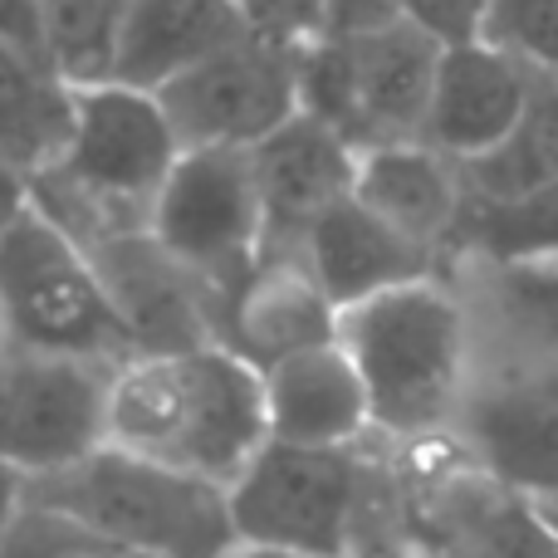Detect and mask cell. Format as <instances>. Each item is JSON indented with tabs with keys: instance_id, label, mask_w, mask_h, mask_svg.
Instances as JSON below:
<instances>
[{
	"instance_id": "26",
	"label": "cell",
	"mask_w": 558,
	"mask_h": 558,
	"mask_svg": "<svg viewBox=\"0 0 558 558\" xmlns=\"http://www.w3.org/2000/svg\"><path fill=\"white\" fill-rule=\"evenodd\" d=\"M0 558H137V554H123V549H113V544L84 534L78 524L25 505V514L15 520Z\"/></svg>"
},
{
	"instance_id": "25",
	"label": "cell",
	"mask_w": 558,
	"mask_h": 558,
	"mask_svg": "<svg viewBox=\"0 0 558 558\" xmlns=\"http://www.w3.org/2000/svg\"><path fill=\"white\" fill-rule=\"evenodd\" d=\"M481 45L530 74H558V0H490Z\"/></svg>"
},
{
	"instance_id": "13",
	"label": "cell",
	"mask_w": 558,
	"mask_h": 558,
	"mask_svg": "<svg viewBox=\"0 0 558 558\" xmlns=\"http://www.w3.org/2000/svg\"><path fill=\"white\" fill-rule=\"evenodd\" d=\"M94 260L104 289L113 294L128 333L137 343V357L147 353H192V348L221 343L216 314L196 279L153 241V231H123L78 241Z\"/></svg>"
},
{
	"instance_id": "12",
	"label": "cell",
	"mask_w": 558,
	"mask_h": 558,
	"mask_svg": "<svg viewBox=\"0 0 558 558\" xmlns=\"http://www.w3.org/2000/svg\"><path fill=\"white\" fill-rule=\"evenodd\" d=\"M451 432L456 451L485 475L544 510L558 505V367H510L465 387Z\"/></svg>"
},
{
	"instance_id": "8",
	"label": "cell",
	"mask_w": 558,
	"mask_h": 558,
	"mask_svg": "<svg viewBox=\"0 0 558 558\" xmlns=\"http://www.w3.org/2000/svg\"><path fill=\"white\" fill-rule=\"evenodd\" d=\"M153 241L196 279L216 314V338L226 328L235 289L265 255V211L255 192L251 153L211 147L182 153L147 221Z\"/></svg>"
},
{
	"instance_id": "22",
	"label": "cell",
	"mask_w": 558,
	"mask_h": 558,
	"mask_svg": "<svg viewBox=\"0 0 558 558\" xmlns=\"http://www.w3.org/2000/svg\"><path fill=\"white\" fill-rule=\"evenodd\" d=\"M456 172H461L465 202H514V196L558 186V74H530V104L514 133L495 153Z\"/></svg>"
},
{
	"instance_id": "18",
	"label": "cell",
	"mask_w": 558,
	"mask_h": 558,
	"mask_svg": "<svg viewBox=\"0 0 558 558\" xmlns=\"http://www.w3.org/2000/svg\"><path fill=\"white\" fill-rule=\"evenodd\" d=\"M265 416L270 441L308 451H348L373 436V412L343 343H324L265 367Z\"/></svg>"
},
{
	"instance_id": "30",
	"label": "cell",
	"mask_w": 558,
	"mask_h": 558,
	"mask_svg": "<svg viewBox=\"0 0 558 558\" xmlns=\"http://www.w3.org/2000/svg\"><path fill=\"white\" fill-rule=\"evenodd\" d=\"M0 39L25 54L45 59V35H39V0H0ZM49 64V59H45Z\"/></svg>"
},
{
	"instance_id": "20",
	"label": "cell",
	"mask_w": 558,
	"mask_h": 558,
	"mask_svg": "<svg viewBox=\"0 0 558 558\" xmlns=\"http://www.w3.org/2000/svg\"><path fill=\"white\" fill-rule=\"evenodd\" d=\"M353 202L432 255H441V245L461 231L465 211L456 162H446L426 143L373 147V153L357 157Z\"/></svg>"
},
{
	"instance_id": "10",
	"label": "cell",
	"mask_w": 558,
	"mask_h": 558,
	"mask_svg": "<svg viewBox=\"0 0 558 558\" xmlns=\"http://www.w3.org/2000/svg\"><path fill=\"white\" fill-rule=\"evenodd\" d=\"M118 367L0 353V465L45 481L108 446V392Z\"/></svg>"
},
{
	"instance_id": "17",
	"label": "cell",
	"mask_w": 558,
	"mask_h": 558,
	"mask_svg": "<svg viewBox=\"0 0 558 558\" xmlns=\"http://www.w3.org/2000/svg\"><path fill=\"white\" fill-rule=\"evenodd\" d=\"M324 343H338V308L314 284L304 255H260V265L226 308L221 348L241 353L245 363L265 373V367Z\"/></svg>"
},
{
	"instance_id": "24",
	"label": "cell",
	"mask_w": 558,
	"mask_h": 558,
	"mask_svg": "<svg viewBox=\"0 0 558 558\" xmlns=\"http://www.w3.org/2000/svg\"><path fill=\"white\" fill-rule=\"evenodd\" d=\"M123 0H39L45 59L69 88L108 84Z\"/></svg>"
},
{
	"instance_id": "32",
	"label": "cell",
	"mask_w": 558,
	"mask_h": 558,
	"mask_svg": "<svg viewBox=\"0 0 558 558\" xmlns=\"http://www.w3.org/2000/svg\"><path fill=\"white\" fill-rule=\"evenodd\" d=\"M25 192H29L25 182H15V177H10V172H0V216H5L15 202H25Z\"/></svg>"
},
{
	"instance_id": "28",
	"label": "cell",
	"mask_w": 558,
	"mask_h": 558,
	"mask_svg": "<svg viewBox=\"0 0 558 558\" xmlns=\"http://www.w3.org/2000/svg\"><path fill=\"white\" fill-rule=\"evenodd\" d=\"M485 10H490V0H402V20L422 29L426 39H436L441 49L475 45Z\"/></svg>"
},
{
	"instance_id": "2",
	"label": "cell",
	"mask_w": 558,
	"mask_h": 558,
	"mask_svg": "<svg viewBox=\"0 0 558 558\" xmlns=\"http://www.w3.org/2000/svg\"><path fill=\"white\" fill-rule=\"evenodd\" d=\"M226 500L235 544L299 558H412L402 471H387L363 446L308 451L265 441Z\"/></svg>"
},
{
	"instance_id": "3",
	"label": "cell",
	"mask_w": 558,
	"mask_h": 558,
	"mask_svg": "<svg viewBox=\"0 0 558 558\" xmlns=\"http://www.w3.org/2000/svg\"><path fill=\"white\" fill-rule=\"evenodd\" d=\"M177 157L182 143L153 94L88 84L74 88L64 157L29 182V202L54 216L74 241L147 231Z\"/></svg>"
},
{
	"instance_id": "15",
	"label": "cell",
	"mask_w": 558,
	"mask_h": 558,
	"mask_svg": "<svg viewBox=\"0 0 558 558\" xmlns=\"http://www.w3.org/2000/svg\"><path fill=\"white\" fill-rule=\"evenodd\" d=\"M524 104H530V69L505 59L490 45L446 49L436 64L432 104H426L422 143L441 153L446 162L465 167L475 157L495 153L514 133Z\"/></svg>"
},
{
	"instance_id": "21",
	"label": "cell",
	"mask_w": 558,
	"mask_h": 558,
	"mask_svg": "<svg viewBox=\"0 0 558 558\" xmlns=\"http://www.w3.org/2000/svg\"><path fill=\"white\" fill-rule=\"evenodd\" d=\"M74 128V88L25 49L0 39V172L35 182L64 157Z\"/></svg>"
},
{
	"instance_id": "27",
	"label": "cell",
	"mask_w": 558,
	"mask_h": 558,
	"mask_svg": "<svg viewBox=\"0 0 558 558\" xmlns=\"http://www.w3.org/2000/svg\"><path fill=\"white\" fill-rule=\"evenodd\" d=\"M235 5H241L251 35L284 49L314 45L328 29V0H235Z\"/></svg>"
},
{
	"instance_id": "34",
	"label": "cell",
	"mask_w": 558,
	"mask_h": 558,
	"mask_svg": "<svg viewBox=\"0 0 558 558\" xmlns=\"http://www.w3.org/2000/svg\"><path fill=\"white\" fill-rule=\"evenodd\" d=\"M549 524H554V539H558V505H554V510H549Z\"/></svg>"
},
{
	"instance_id": "9",
	"label": "cell",
	"mask_w": 558,
	"mask_h": 558,
	"mask_svg": "<svg viewBox=\"0 0 558 558\" xmlns=\"http://www.w3.org/2000/svg\"><path fill=\"white\" fill-rule=\"evenodd\" d=\"M412 558H558L549 510L461 451L402 471Z\"/></svg>"
},
{
	"instance_id": "5",
	"label": "cell",
	"mask_w": 558,
	"mask_h": 558,
	"mask_svg": "<svg viewBox=\"0 0 558 558\" xmlns=\"http://www.w3.org/2000/svg\"><path fill=\"white\" fill-rule=\"evenodd\" d=\"M0 353L123 367L137 343L84 245L35 202L0 216Z\"/></svg>"
},
{
	"instance_id": "29",
	"label": "cell",
	"mask_w": 558,
	"mask_h": 558,
	"mask_svg": "<svg viewBox=\"0 0 558 558\" xmlns=\"http://www.w3.org/2000/svg\"><path fill=\"white\" fill-rule=\"evenodd\" d=\"M402 20V0H328V29L324 35H373Z\"/></svg>"
},
{
	"instance_id": "31",
	"label": "cell",
	"mask_w": 558,
	"mask_h": 558,
	"mask_svg": "<svg viewBox=\"0 0 558 558\" xmlns=\"http://www.w3.org/2000/svg\"><path fill=\"white\" fill-rule=\"evenodd\" d=\"M20 514H25V481L0 465V549H5V539H10Z\"/></svg>"
},
{
	"instance_id": "11",
	"label": "cell",
	"mask_w": 558,
	"mask_h": 558,
	"mask_svg": "<svg viewBox=\"0 0 558 558\" xmlns=\"http://www.w3.org/2000/svg\"><path fill=\"white\" fill-rule=\"evenodd\" d=\"M182 153H251L299 113V49L251 35L157 94Z\"/></svg>"
},
{
	"instance_id": "4",
	"label": "cell",
	"mask_w": 558,
	"mask_h": 558,
	"mask_svg": "<svg viewBox=\"0 0 558 558\" xmlns=\"http://www.w3.org/2000/svg\"><path fill=\"white\" fill-rule=\"evenodd\" d=\"M338 343L367 392L373 432L432 446L465 397V314L451 289L416 279L338 314Z\"/></svg>"
},
{
	"instance_id": "1",
	"label": "cell",
	"mask_w": 558,
	"mask_h": 558,
	"mask_svg": "<svg viewBox=\"0 0 558 558\" xmlns=\"http://www.w3.org/2000/svg\"><path fill=\"white\" fill-rule=\"evenodd\" d=\"M270 441L265 377L221 343L147 353L113 373L108 446L231 490Z\"/></svg>"
},
{
	"instance_id": "6",
	"label": "cell",
	"mask_w": 558,
	"mask_h": 558,
	"mask_svg": "<svg viewBox=\"0 0 558 558\" xmlns=\"http://www.w3.org/2000/svg\"><path fill=\"white\" fill-rule=\"evenodd\" d=\"M25 505L137 558H226L235 549L226 490L118 446H104L59 475L29 481Z\"/></svg>"
},
{
	"instance_id": "23",
	"label": "cell",
	"mask_w": 558,
	"mask_h": 558,
	"mask_svg": "<svg viewBox=\"0 0 558 558\" xmlns=\"http://www.w3.org/2000/svg\"><path fill=\"white\" fill-rule=\"evenodd\" d=\"M456 235H465L495 265L558 270V186L514 202H465Z\"/></svg>"
},
{
	"instance_id": "33",
	"label": "cell",
	"mask_w": 558,
	"mask_h": 558,
	"mask_svg": "<svg viewBox=\"0 0 558 558\" xmlns=\"http://www.w3.org/2000/svg\"><path fill=\"white\" fill-rule=\"evenodd\" d=\"M226 558H299V554H279V549H255V544H235Z\"/></svg>"
},
{
	"instance_id": "7",
	"label": "cell",
	"mask_w": 558,
	"mask_h": 558,
	"mask_svg": "<svg viewBox=\"0 0 558 558\" xmlns=\"http://www.w3.org/2000/svg\"><path fill=\"white\" fill-rule=\"evenodd\" d=\"M441 54L407 20L373 35H324L299 49V113L328 123L357 153L422 143Z\"/></svg>"
},
{
	"instance_id": "19",
	"label": "cell",
	"mask_w": 558,
	"mask_h": 558,
	"mask_svg": "<svg viewBox=\"0 0 558 558\" xmlns=\"http://www.w3.org/2000/svg\"><path fill=\"white\" fill-rule=\"evenodd\" d=\"M299 255H304L314 284L324 289L338 314L377 294H392L402 284H416V279H436V255L397 235L392 226H383L353 196L308 226Z\"/></svg>"
},
{
	"instance_id": "16",
	"label": "cell",
	"mask_w": 558,
	"mask_h": 558,
	"mask_svg": "<svg viewBox=\"0 0 558 558\" xmlns=\"http://www.w3.org/2000/svg\"><path fill=\"white\" fill-rule=\"evenodd\" d=\"M241 39H251V25L235 0H123L108 84L157 98Z\"/></svg>"
},
{
	"instance_id": "14",
	"label": "cell",
	"mask_w": 558,
	"mask_h": 558,
	"mask_svg": "<svg viewBox=\"0 0 558 558\" xmlns=\"http://www.w3.org/2000/svg\"><path fill=\"white\" fill-rule=\"evenodd\" d=\"M357 157L363 153L348 137L308 113H294L260 147H251V172L265 211V255H299L308 226L353 196Z\"/></svg>"
}]
</instances>
